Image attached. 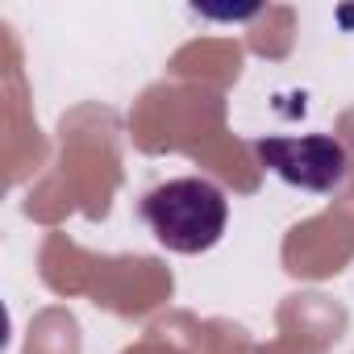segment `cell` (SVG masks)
Here are the masks:
<instances>
[{"instance_id":"obj_1","label":"cell","mask_w":354,"mask_h":354,"mask_svg":"<svg viewBox=\"0 0 354 354\" xmlns=\"http://www.w3.org/2000/svg\"><path fill=\"white\" fill-rule=\"evenodd\" d=\"M142 221L150 225L158 246L175 254H201L221 242L230 205L213 180L184 175V180H167L142 196Z\"/></svg>"},{"instance_id":"obj_2","label":"cell","mask_w":354,"mask_h":354,"mask_svg":"<svg viewBox=\"0 0 354 354\" xmlns=\"http://www.w3.org/2000/svg\"><path fill=\"white\" fill-rule=\"evenodd\" d=\"M254 154L263 158V167H271L283 184L300 188V192H317L329 196L346 184L350 175V154L337 138L329 133H300V138H259Z\"/></svg>"}]
</instances>
